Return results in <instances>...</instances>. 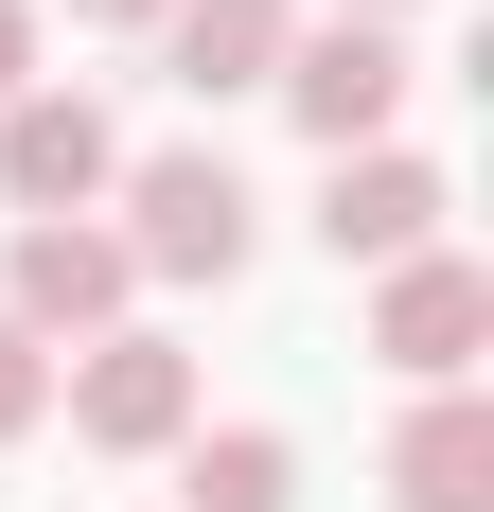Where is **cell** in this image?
Listing matches in <instances>:
<instances>
[{
  "mask_svg": "<svg viewBox=\"0 0 494 512\" xmlns=\"http://www.w3.org/2000/svg\"><path fill=\"white\" fill-rule=\"evenodd\" d=\"M106 195H124V265L142 283H247V248H265V195L230 177V142H159Z\"/></svg>",
  "mask_w": 494,
  "mask_h": 512,
  "instance_id": "obj_1",
  "label": "cell"
},
{
  "mask_svg": "<svg viewBox=\"0 0 494 512\" xmlns=\"http://www.w3.org/2000/svg\"><path fill=\"white\" fill-rule=\"evenodd\" d=\"M124 301H142V265H124V230H89V212H36V230H18V248H0V318H18V336H71V354H89V336H124Z\"/></svg>",
  "mask_w": 494,
  "mask_h": 512,
  "instance_id": "obj_2",
  "label": "cell"
},
{
  "mask_svg": "<svg viewBox=\"0 0 494 512\" xmlns=\"http://www.w3.org/2000/svg\"><path fill=\"white\" fill-rule=\"evenodd\" d=\"M53 407H71L89 460H177L195 442V354L177 336H89V354L53 371Z\"/></svg>",
  "mask_w": 494,
  "mask_h": 512,
  "instance_id": "obj_3",
  "label": "cell"
},
{
  "mask_svg": "<svg viewBox=\"0 0 494 512\" xmlns=\"http://www.w3.org/2000/svg\"><path fill=\"white\" fill-rule=\"evenodd\" d=\"M265 89L300 106V142H318V159H353V142H389V106L424 89V71H406V36L336 18V36H283V71H265Z\"/></svg>",
  "mask_w": 494,
  "mask_h": 512,
  "instance_id": "obj_4",
  "label": "cell"
},
{
  "mask_svg": "<svg viewBox=\"0 0 494 512\" xmlns=\"http://www.w3.org/2000/svg\"><path fill=\"white\" fill-rule=\"evenodd\" d=\"M371 354H389L406 389H477V354H494V283H477L459 248L389 265V283H371Z\"/></svg>",
  "mask_w": 494,
  "mask_h": 512,
  "instance_id": "obj_5",
  "label": "cell"
},
{
  "mask_svg": "<svg viewBox=\"0 0 494 512\" xmlns=\"http://www.w3.org/2000/svg\"><path fill=\"white\" fill-rule=\"evenodd\" d=\"M318 248H336V265H371V283H389V265H424V248H442V159L353 142L336 177H318Z\"/></svg>",
  "mask_w": 494,
  "mask_h": 512,
  "instance_id": "obj_6",
  "label": "cell"
},
{
  "mask_svg": "<svg viewBox=\"0 0 494 512\" xmlns=\"http://www.w3.org/2000/svg\"><path fill=\"white\" fill-rule=\"evenodd\" d=\"M106 177H124V124H106L89 89H53V71H36V89L0 106V195H18V230H36V212H89Z\"/></svg>",
  "mask_w": 494,
  "mask_h": 512,
  "instance_id": "obj_7",
  "label": "cell"
},
{
  "mask_svg": "<svg viewBox=\"0 0 494 512\" xmlns=\"http://www.w3.org/2000/svg\"><path fill=\"white\" fill-rule=\"evenodd\" d=\"M283 36H300V0H159V71H177L195 106L265 89V71H283Z\"/></svg>",
  "mask_w": 494,
  "mask_h": 512,
  "instance_id": "obj_8",
  "label": "cell"
},
{
  "mask_svg": "<svg viewBox=\"0 0 494 512\" xmlns=\"http://www.w3.org/2000/svg\"><path fill=\"white\" fill-rule=\"evenodd\" d=\"M389 495L406 512H494V407H477V389H424V407H406Z\"/></svg>",
  "mask_w": 494,
  "mask_h": 512,
  "instance_id": "obj_9",
  "label": "cell"
},
{
  "mask_svg": "<svg viewBox=\"0 0 494 512\" xmlns=\"http://www.w3.org/2000/svg\"><path fill=\"white\" fill-rule=\"evenodd\" d=\"M283 495H300L283 424H195V442H177V512H283Z\"/></svg>",
  "mask_w": 494,
  "mask_h": 512,
  "instance_id": "obj_10",
  "label": "cell"
},
{
  "mask_svg": "<svg viewBox=\"0 0 494 512\" xmlns=\"http://www.w3.org/2000/svg\"><path fill=\"white\" fill-rule=\"evenodd\" d=\"M36 424H53V354L0 318V442H36Z\"/></svg>",
  "mask_w": 494,
  "mask_h": 512,
  "instance_id": "obj_11",
  "label": "cell"
},
{
  "mask_svg": "<svg viewBox=\"0 0 494 512\" xmlns=\"http://www.w3.org/2000/svg\"><path fill=\"white\" fill-rule=\"evenodd\" d=\"M36 89V0H0V106Z\"/></svg>",
  "mask_w": 494,
  "mask_h": 512,
  "instance_id": "obj_12",
  "label": "cell"
},
{
  "mask_svg": "<svg viewBox=\"0 0 494 512\" xmlns=\"http://www.w3.org/2000/svg\"><path fill=\"white\" fill-rule=\"evenodd\" d=\"M71 18H89V36H159V0H71Z\"/></svg>",
  "mask_w": 494,
  "mask_h": 512,
  "instance_id": "obj_13",
  "label": "cell"
},
{
  "mask_svg": "<svg viewBox=\"0 0 494 512\" xmlns=\"http://www.w3.org/2000/svg\"><path fill=\"white\" fill-rule=\"evenodd\" d=\"M336 18H371V36H406V18H424V0H336Z\"/></svg>",
  "mask_w": 494,
  "mask_h": 512,
  "instance_id": "obj_14",
  "label": "cell"
}]
</instances>
